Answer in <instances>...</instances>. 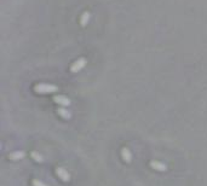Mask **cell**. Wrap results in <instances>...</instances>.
Masks as SVG:
<instances>
[{
  "label": "cell",
  "mask_w": 207,
  "mask_h": 186,
  "mask_svg": "<svg viewBox=\"0 0 207 186\" xmlns=\"http://www.w3.org/2000/svg\"><path fill=\"white\" fill-rule=\"evenodd\" d=\"M24 156H26V152H23V151H13V152L9 154V159L16 162V161H19L22 158H24Z\"/></svg>",
  "instance_id": "3"
},
{
  "label": "cell",
  "mask_w": 207,
  "mask_h": 186,
  "mask_svg": "<svg viewBox=\"0 0 207 186\" xmlns=\"http://www.w3.org/2000/svg\"><path fill=\"white\" fill-rule=\"evenodd\" d=\"M55 173H56V175H57L63 182H69V181H70V174L68 173V170H67L65 168H63V167H57L56 170H55Z\"/></svg>",
  "instance_id": "1"
},
{
  "label": "cell",
  "mask_w": 207,
  "mask_h": 186,
  "mask_svg": "<svg viewBox=\"0 0 207 186\" xmlns=\"http://www.w3.org/2000/svg\"><path fill=\"white\" fill-rule=\"evenodd\" d=\"M32 185H33V186H49V185H46L44 181H41V180H39V179H33Z\"/></svg>",
  "instance_id": "7"
},
{
  "label": "cell",
  "mask_w": 207,
  "mask_h": 186,
  "mask_svg": "<svg viewBox=\"0 0 207 186\" xmlns=\"http://www.w3.org/2000/svg\"><path fill=\"white\" fill-rule=\"evenodd\" d=\"M121 158L124 159V162H126V163H130L132 161V154L127 148L121 149Z\"/></svg>",
  "instance_id": "4"
},
{
  "label": "cell",
  "mask_w": 207,
  "mask_h": 186,
  "mask_svg": "<svg viewBox=\"0 0 207 186\" xmlns=\"http://www.w3.org/2000/svg\"><path fill=\"white\" fill-rule=\"evenodd\" d=\"M30 156H32V158L36 162V163H42V162H44L42 156H41L39 152H36V151H33V152L30 154Z\"/></svg>",
  "instance_id": "5"
},
{
  "label": "cell",
  "mask_w": 207,
  "mask_h": 186,
  "mask_svg": "<svg viewBox=\"0 0 207 186\" xmlns=\"http://www.w3.org/2000/svg\"><path fill=\"white\" fill-rule=\"evenodd\" d=\"M150 168L156 170V172H166L167 170V166L162 162H159V161H151L149 163Z\"/></svg>",
  "instance_id": "2"
},
{
  "label": "cell",
  "mask_w": 207,
  "mask_h": 186,
  "mask_svg": "<svg viewBox=\"0 0 207 186\" xmlns=\"http://www.w3.org/2000/svg\"><path fill=\"white\" fill-rule=\"evenodd\" d=\"M58 114L62 116V117H64V119H69V117H70V114H69L67 110H63V109L58 110Z\"/></svg>",
  "instance_id": "8"
},
{
  "label": "cell",
  "mask_w": 207,
  "mask_h": 186,
  "mask_svg": "<svg viewBox=\"0 0 207 186\" xmlns=\"http://www.w3.org/2000/svg\"><path fill=\"white\" fill-rule=\"evenodd\" d=\"M55 100H56L57 103L62 104V105H68V104H69V99H67V98H64V97H56Z\"/></svg>",
  "instance_id": "6"
}]
</instances>
